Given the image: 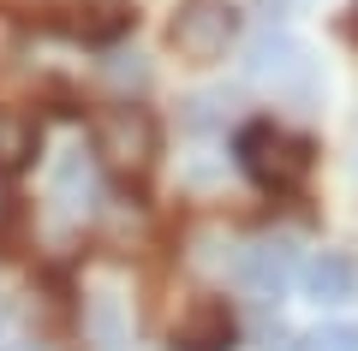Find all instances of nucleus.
I'll use <instances>...</instances> for the list:
<instances>
[{"label":"nucleus","instance_id":"1","mask_svg":"<svg viewBox=\"0 0 358 351\" xmlns=\"http://www.w3.org/2000/svg\"><path fill=\"white\" fill-rule=\"evenodd\" d=\"M245 72L263 96L287 101V107H317L322 101V66L310 54V42H299L293 30H263L245 48Z\"/></svg>","mask_w":358,"mask_h":351},{"label":"nucleus","instance_id":"2","mask_svg":"<svg viewBox=\"0 0 358 351\" xmlns=\"http://www.w3.org/2000/svg\"><path fill=\"white\" fill-rule=\"evenodd\" d=\"M233 161L257 191L287 197V191H299L310 179V143L299 131L275 126V119H251V126L233 131Z\"/></svg>","mask_w":358,"mask_h":351},{"label":"nucleus","instance_id":"3","mask_svg":"<svg viewBox=\"0 0 358 351\" xmlns=\"http://www.w3.org/2000/svg\"><path fill=\"white\" fill-rule=\"evenodd\" d=\"M239 36V6L233 0H179L173 24H167V42L185 66H215L221 54Z\"/></svg>","mask_w":358,"mask_h":351},{"label":"nucleus","instance_id":"4","mask_svg":"<svg viewBox=\"0 0 358 351\" xmlns=\"http://www.w3.org/2000/svg\"><path fill=\"white\" fill-rule=\"evenodd\" d=\"M155 149H162V131H155L150 107H108L102 119H96V155H102L108 167H120V173H143V167L155 161Z\"/></svg>","mask_w":358,"mask_h":351},{"label":"nucleus","instance_id":"5","mask_svg":"<svg viewBox=\"0 0 358 351\" xmlns=\"http://www.w3.org/2000/svg\"><path fill=\"white\" fill-rule=\"evenodd\" d=\"M293 280H299L293 239H257V244H245V251H239V286L251 292L257 304H281Z\"/></svg>","mask_w":358,"mask_h":351},{"label":"nucleus","instance_id":"6","mask_svg":"<svg viewBox=\"0 0 358 351\" xmlns=\"http://www.w3.org/2000/svg\"><path fill=\"white\" fill-rule=\"evenodd\" d=\"M233 345V310L221 298H197L173 322V351H227Z\"/></svg>","mask_w":358,"mask_h":351},{"label":"nucleus","instance_id":"7","mask_svg":"<svg viewBox=\"0 0 358 351\" xmlns=\"http://www.w3.org/2000/svg\"><path fill=\"white\" fill-rule=\"evenodd\" d=\"M299 280H305V298L317 304H346L358 292V262L346 251H317L305 268H299Z\"/></svg>","mask_w":358,"mask_h":351},{"label":"nucleus","instance_id":"8","mask_svg":"<svg viewBox=\"0 0 358 351\" xmlns=\"http://www.w3.org/2000/svg\"><path fill=\"white\" fill-rule=\"evenodd\" d=\"M36 143H42V131L30 126V119H0V167H6V173L24 167L30 155H36Z\"/></svg>","mask_w":358,"mask_h":351},{"label":"nucleus","instance_id":"9","mask_svg":"<svg viewBox=\"0 0 358 351\" xmlns=\"http://www.w3.org/2000/svg\"><path fill=\"white\" fill-rule=\"evenodd\" d=\"M305 351H358V327L352 322H322L317 334L305 339Z\"/></svg>","mask_w":358,"mask_h":351},{"label":"nucleus","instance_id":"10","mask_svg":"<svg viewBox=\"0 0 358 351\" xmlns=\"http://www.w3.org/2000/svg\"><path fill=\"white\" fill-rule=\"evenodd\" d=\"M6 315H13V304H6V298H0V327H6Z\"/></svg>","mask_w":358,"mask_h":351},{"label":"nucleus","instance_id":"11","mask_svg":"<svg viewBox=\"0 0 358 351\" xmlns=\"http://www.w3.org/2000/svg\"><path fill=\"white\" fill-rule=\"evenodd\" d=\"M6 351H36V345H6Z\"/></svg>","mask_w":358,"mask_h":351}]
</instances>
